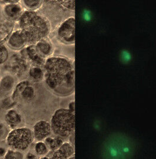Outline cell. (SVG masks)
Listing matches in <instances>:
<instances>
[{"mask_svg":"<svg viewBox=\"0 0 156 159\" xmlns=\"http://www.w3.org/2000/svg\"><path fill=\"white\" fill-rule=\"evenodd\" d=\"M45 142L47 143L49 148L51 150H55L59 148L63 144V140L62 138L58 136L57 138H47L45 139Z\"/></svg>","mask_w":156,"mask_h":159,"instance_id":"11","label":"cell"},{"mask_svg":"<svg viewBox=\"0 0 156 159\" xmlns=\"http://www.w3.org/2000/svg\"><path fill=\"white\" fill-rule=\"evenodd\" d=\"M75 18L70 17L64 22L59 27L58 31L59 37L65 43H75Z\"/></svg>","mask_w":156,"mask_h":159,"instance_id":"6","label":"cell"},{"mask_svg":"<svg viewBox=\"0 0 156 159\" xmlns=\"http://www.w3.org/2000/svg\"><path fill=\"white\" fill-rule=\"evenodd\" d=\"M84 17L86 20H89L91 18V15L90 14V12L88 11H85V12L84 13Z\"/></svg>","mask_w":156,"mask_h":159,"instance_id":"24","label":"cell"},{"mask_svg":"<svg viewBox=\"0 0 156 159\" xmlns=\"http://www.w3.org/2000/svg\"><path fill=\"white\" fill-rule=\"evenodd\" d=\"M3 134V129H2V125L0 123V137Z\"/></svg>","mask_w":156,"mask_h":159,"instance_id":"28","label":"cell"},{"mask_svg":"<svg viewBox=\"0 0 156 159\" xmlns=\"http://www.w3.org/2000/svg\"><path fill=\"white\" fill-rule=\"evenodd\" d=\"M33 133L28 128L14 129L7 138V143L12 148L24 150L29 147L33 140Z\"/></svg>","mask_w":156,"mask_h":159,"instance_id":"5","label":"cell"},{"mask_svg":"<svg viewBox=\"0 0 156 159\" xmlns=\"http://www.w3.org/2000/svg\"><path fill=\"white\" fill-rule=\"evenodd\" d=\"M60 3L62 4L63 6H65L66 8L74 10H75V1H59Z\"/></svg>","mask_w":156,"mask_h":159,"instance_id":"22","label":"cell"},{"mask_svg":"<svg viewBox=\"0 0 156 159\" xmlns=\"http://www.w3.org/2000/svg\"><path fill=\"white\" fill-rule=\"evenodd\" d=\"M6 120L9 126L11 127L17 126L21 122L20 115L14 110H11L6 115Z\"/></svg>","mask_w":156,"mask_h":159,"instance_id":"10","label":"cell"},{"mask_svg":"<svg viewBox=\"0 0 156 159\" xmlns=\"http://www.w3.org/2000/svg\"><path fill=\"white\" fill-rule=\"evenodd\" d=\"M9 43L12 47L16 48H20L26 43V40L21 31L14 32L11 36Z\"/></svg>","mask_w":156,"mask_h":159,"instance_id":"9","label":"cell"},{"mask_svg":"<svg viewBox=\"0 0 156 159\" xmlns=\"http://www.w3.org/2000/svg\"><path fill=\"white\" fill-rule=\"evenodd\" d=\"M27 51L29 58L31 59L33 62L38 64L42 63L43 59L42 58L39 53L37 52L38 51H36L34 48H32V47H30L29 48L27 49Z\"/></svg>","mask_w":156,"mask_h":159,"instance_id":"13","label":"cell"},{"mask_svg":"<svg viewBox=\"0 0 156 159\" xmlns=\"http://www.w3.org/2000/svg\"><path fill=\"white\" fill-rule=\"evenodd\" d=\"M5 153H6V150L4 148H0V157L4 156Z\"/></svg>","mask_w":156,"mask_h":159,"instance_id":"27","label":"cell"},{"mask_svg":"<svg viewBox=\"0 0 156 159\" xmlns=\"http://www.w3.org/2000/svg\"><path fill=\"white\" fill-rule=\"evenodd\" d=\"M75 113L69 109H60L55 111L51 120V129L60 138H68L75 132Z\"/></svg>","mask_w":156,"mask_h":159,"instance_id":"4","label":"cell"},{"mask_svg":"<svg viewBox=\"0 0 156 159\" xmlns=\"http://www.w3.org/2000/svg\"><path fill=\"white\" fill-rule=\"evenodd\" d=\"M21 28L26 43H36L45 37L48 32V25L42 16L37 14L27 11L20 18Z\"/></svg>","mask_w":156,"mask_h":159,"instance_id":"2","label":"cell"},{"mask_svg":"<svg viewBox=\"0 0 156 159\" xmlns=\"http://www.w3.org/2000/svg\"><path fill=\"white\" fill-rule=\"evenodd\" d=\"M6 14L12 18H15L18 16L21 11L20 7L16 4H8L6 6L5 8Z\"/></svg>","mask_w":156,"mask_h":159,"instance_id":"12","label":"cell"},{"mask_svg":"<svg viewBox=\"0 0 156 159\" xmlns=\"http://www.w3.org/2000/svg\"><path fill=\"white\" fill-rule=\"evenodd\" d=\"M121 57L122 58V60L125 61V62H128L131 59V55L130 54L129 52L127 51H123L122 52V55H121Z\"/></svg>","mask_w":156,"mask_h":159,"instance_id":"23","label":"cell"},{"mask_svg":"<svg viewBox=\"0 0 156 159\" xmlns=\"http://www.w3.org/2000/svg\"><path fill=\"white\" fill-rule=\"evenodd\" d=\"M30 75L35 80H40L42 78L43 72L41 69L38 68H34L31 70Z\"/></svg>","mask_w":156,"mask_h":159,"instance_id":"17","label":"cell"},{"mask_svg":"<svg viewBox=\"0 0 156 159\" xmlns=\"http://www.w3.org/2000/svg\"><path fill=\"white\" fill-rule=\"evenodd\" d=\"M7 57L8 52L6 47L2 45H0V64L6 61Z\"/></svg>","mask_w":156,"mask_h":159,"instance_id":"18","label":"cell"},{"mask_svg":"<svg viewBox=\"0 0 156 159\" xmlns=\"http://www.w3.org/2000/svg\"><path fill=\"white\" fill-rule=\"evenodd\" d=\"M51 132V126L47 122L41 120L37 122L33 127V136L38 140L47 138Z\"/></svg>","mask_w":156,"mask_h":159,"instance_id":"8","label":"cell"},{"mask_svg":"<svg viewBox=\"0 0 156 159\" xmlns=\"http://www.w3.org/2000/svg\"><path fill=\"white\" fill-rule=\"evenodd\" d=\"M37 51L39 53H41L43 55H48L50 53L51 51V47L48 43L42 41L39 42L37 45Z\"/></svg>","mask_w":156,"mask_h":159,"instance_id":"14","label":"cell"},{"mask_svg":"<svg viewBox=\"0 0 156 159\" xmlns=\"http://www.w3.org/2000/svg\"><path fill=\"white\" fill-rule=\"evenodd\" d=\"M35 150L38 155H45L48 153V148L47 145L43 142H38L37 143Z\"/></svg>","mask_w":156,"mask_h":159,"instance_id":"16","label":"cell"},{"mask_svg":"<svg viewBox=\"0 0 156 159\" xmlns=\"http://www.w3.org/2000/svg\"><path fill=\"white\" fill-rule=\"evenodd\" d=\"M75 154L74 146L69 143L65 142L55 150H51L47 155L48 159H72Z\"/></svg>","mask_w":156,"mask_h":159,"instance_id":"7","label":"cell"},{"mask_svg":"<svg viewBox=\"0 0 156 159\" xmlns=\"http://www.w3.org/2000/svg\"><path fill=\"white\" fill-rule=\"evenodd\" d=\"M135 151V144L123 136L109 138L103 146L102 155L106 159H128Z\"/></svg>","mask_w":156,"mask_h":159,"instance_id":"3","label":"cell"},{"mask_svg":"<svg viewBox=\"0 0 156 159\" xmlns=\"http://www.w3.org/2000/svg\"><path fill=\"white\" fill-rule=\"evenodd\" d=\"M19 154H20L18 152H13L12 150H9L7 152L5 155V159H19L21 158V157H19Z\"/></svg>","mask_w":156,"mask_h":159,"instance_id":"20","label":"cell"},{"mask_svg":"<svg viewBox=\"0 0 156 159\" xmlns=\"http://www.w3.org/2000/svg\"><path fill=\"white\" fill-rule=\"evenodd\" d=\"M69 109L70 111H73L75 113V102H72L69 105Z\"/></svg>","mask_w":156,"mask_h":159,"instance_id":"25","label":"cell"},{"mask_svg":"<svg viewBox=\"0 0 156 159\" xmlns=\"http://www.w3.org/2000/svg\"><path fill=\"white\" fill-rule=\"evenodd\" d=\"M24 2L26 4V6L31 8H37L42 3L41 1H24Z\"/></svg>","mask_w":156,"mask_h":159,"instance_id":"19","label":"cell"},{"mask_svg":"<svg viewBox=\"0 0 156 159\" xmlns=\"http://www.w3.org/2000/svg\"><path fill=\"white\" fill-rule=\"evenodd\" d=\"M33 88L31 87H28L27 88H25L22 93V96L25 99H30L31 98L33 97Z\"/></svg>","mask_w":156,"mask_h":159,"instance_id":"21","label":"cell"},{"mask_svg":"<svg viewBox=\"0 0 156 159\" xmlns=\"http://www.w3.org/2000/svg\"><path fill=\"white\" fill-rule=\"evenodd\" d=\"M45 69L46 82L51 88L62 89L65 93L74 89V67L69 60L59 57L50 58L45 64Z\"/></svg>","mask_w":156,"mask_h":159,"instance_id":"1","label":"cell"},{"mask_svg":"<svg viewBox=\"0 0 156 159\" xmlns=\"http://www.w3.org/2000/svg\"><path fill=\"white\" fill-rule=\"evenodd\" d=\"M27 159H37V157L36 156H35V155L29 153L27 154Z\"/></svg>","mask_w":156,"mask_h":159,"instance_id":"26","label":"cell"},{"mask_svg":"<svg viewBox=\"0 0 156 159\" xmlns=\"http://www.w3.org/2000/svg\"><path fill=\"white\" fill-rule=\"evenodd\" d=\"M14 82L12 78L10 76H7L4 78L1 84V87L5 90H10Z\"/></svg>","mask_w":156,"mask_h":159,"instance_id":"15","label":"cell"}]
</instances>
